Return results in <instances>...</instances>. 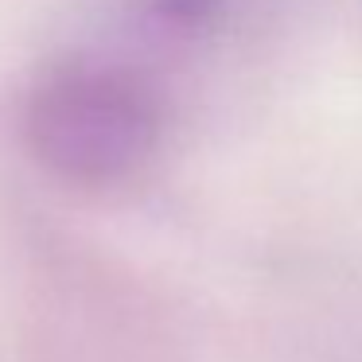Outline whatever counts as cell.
Returning <instances> with one entry per match:
<instances>
[{
  "label": "cell",
  "instance_id": "1",
  "mask_svg": "<svg viewBox=\"0 0 362 362\" xmlns=\"http://www.w3.org/2000/svg\"><path fill=\"white\" fill-rule=\"evenodd\" d=\"M32 156L78 191H113L144 172L164 141V102L141 71L71 59L35 82L24 110Z\"/></svg>",
  "mask_w": 362,
  "mask_h": 362
}]
</instances>
